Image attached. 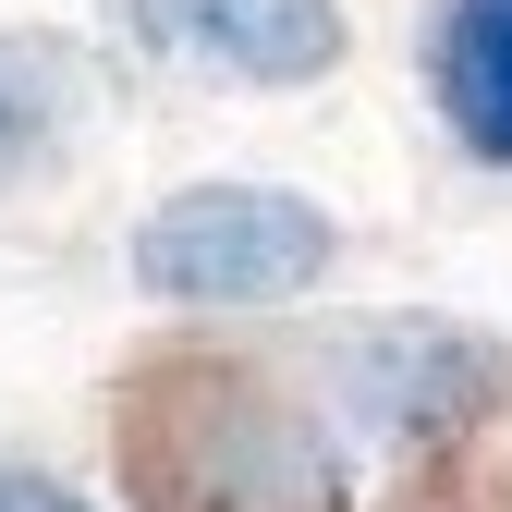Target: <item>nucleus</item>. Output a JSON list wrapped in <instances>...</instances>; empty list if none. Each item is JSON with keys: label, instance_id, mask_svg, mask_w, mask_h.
Returning <instances> with one entry per match:
<instances>
[{"label": "nucleus", "instance_id": "obj_5", "mask_svg": "<svg viewBox=\"0 0 512 512\" xmlns=\"http://www.w3.org/2000/svg\"><path fill=\"white\" fill-rule=\"evenodd\" d=\"M0 512H98V500H74V488L37 476V464H0Z\"/></svg>", "mask_w": 512, "mask_h": 512}, {"label": "nucleus", "instance_id": "obj_1", "mask_svg": "<svg viewBox=\"0 0 512 512\" xmlns=\"http://www.w3.org/2000/svg\"><path fill=\"white\" fill-rule=\"evenodd\" d=\"M342 220L293 183H183L135 220V281L183 317H269L330 281Z\"/></svg>", "mask_w": 512, "mask_h": 512}, {"label": "nucleus", "instance_id": "obj_2", "mask_svg": "<svg viewBox=\"0 0 512 512\" xmlns=\"http://www.w3.org/2000/svg\"><path fill=\"white\" fill-rule=\"evenodd\" d=\"M147 49L208 61L232 86H317L342 61V0H122Z\"/></svg>", "mask_w": 512, "mask_h": 512}, {"label": "nucleus", "instance_id": "obj_4", "mask_svg": "<svg viewBox=\"0 0 512 512\" xmlns=\"http://www.w3.org/2000/svg\"><path fill=\"white\" fill-rule=\"evenodd\" d=\"M49 86H37V49H0V196H13V183L49 159Z\"/></svg>", "mask_w": 512, "mask_h": 512}, {"label": "nucleus", "instance_id": "obj_3", "mask_svg": "<svg viewBox=\"0 0 512 512\" xmlns=\"http://www.w3.org/2000/svg\"><path fill=\"white\" fill-rule=\"evenodd\" d=\"M427 86L464 159L512 171V0H439L427 13Z\"/></svg>", "mask_w": 512, "mask_h": 512}]
</instances>
